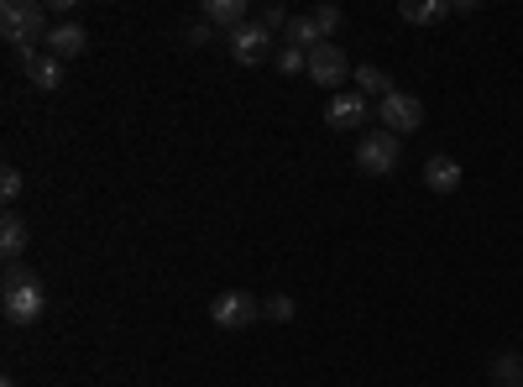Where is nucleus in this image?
Instances as JSON below:
<instances>
[{"instance_id": "7ed1b4c3", "label": "nucleus", "mask_w": 523, "mask_h": 387, "mask_svg": "<svg viewBox=\"0 0 523 387\" xmlns=\"http://www.w3.org/2000/svg\"><path fill=\"white\" fill-rule=\"evenodd\" d=\"M377 121H382V131H393V136H414L424 126V105L408 95V89H393L388 100H377Z\"/></svg>"}, {"instance_id": "ddd939ff", "label": "nucleus", "mask_w": 523, "mask_h": 387, "mask_svg": "<svg viewBox=\"0 0 523 387\" xmlns=\"http://www.w3.org/2000/svg\"><path fill=\"white\" fill-rule=\"evenodd\" d=\"M424 184L435 194H456L461 189V163H456V157H429V163H424Z\"/></svg>"}, {"instance_id": "39448f33", "label": "nucleus", "mask_w": 523, "mask_h": 387, "mask_svg": "<svg viewBox=\"0 0 523 387\" xmlns=\"http://www.w3.org/2000/svg\"><path fill=\"white\" fill-rule=\"evenodd\" d=\"M356 163L361 168H367L372 178H382V173H393L398 168V136L393 131H367V136H361V142H356Z\"/></svg>"}, {"instance_id": "f257e3e1", "label": "nucleus", "mask_w": 523, "mask_h": 387, "mask_svg": "<svg viewBox=\"0 0 523 387\" xmlns=\"http://www.w3.org/2000/svg\"><path fill=\"white\" fill-rule=\"evenodd\" d=\"M48 11L37 6V0H6L0 6V37L11 42V48H37V42H48Z\"/></svg>"}, {"instance_id": "f8f14e48", "label": "nucleus", "mask_w": 523, "mask_h": 387, "mask_svg": "<svg viewBox=\"0 0 523 387\" xmlns=\"http://www.w3.org/2000/svg\"><path fill=\"white\" fill-rule=\"evenodd\" d=\"M450 11H456L450 0H403L398 6V16L408 21V27H435V21H445Z\"/></svg>"}, {"instance_id": "2eb2a0df", "label": "nucleus", "mask_w": 523, "mask_h": 387, "mask_svg": "<svg viewBox=\"0 0 523 387\" xmlns=\"http://www.w3.org/2000/svg\"><path fill=\"white\" fill-rule=\"evenodd\" d=\"M283 42H288V48H299V53H314L325 37H320V27H314V16H293L288 32H283Z\"/></svg>"}, {"instance_id": "a211bd4d", "label": "nucleus", "mask_w": 523, "mask_h": 387, "mask_svg": "<svg viewBox=\"0 0 523 387\" xmlns=\"http://www.w3.org/2000/svg\"><path fill=\"white\" fill-rule=\"evenodd\" d=\"M272 63H278V74H309V53L288 48V42H283L278 53H272Z\"/></svg>"}, {"instance_id": "423d86ee", "label": "nucleus", "mask_w": 523, "mask_h": 387, "mask_svg": "<svg viewBox=\"0 0 523 387\" xmlns=\"http://www.w3.org/2000/svg\"><path fill=\"white\" fill-rule=\"evenodd\" d=\"M225 42H231V58H236L241 68H257V63H267L272 53H278V48H272V32L262 27V21H246V27L231 32Z\"/></svg>"}, {"instance_id": "6e6552de", "label": "nucleus", "mask_w": 523, "mask_h": 387, "mask_svg": "<svg viewBox=\"0 0 523 387\" xmlns=\"http://www.w3.org/2000/svg\"><path fill=\"white\" fill-rule=\"evenodd\" d=\"M325 121H330L335 131H356V126H367V95H356V89H340V95H330Z\"/></svg>"}, {"instance_id": "0eeeda50", "label": "nucleus", "mask_w": 523, "mask_h": 387, "mask_svg": "<svg viewBox=\"0 0 523 387\" xmlns=\"http://www.w3.org/2000/svg\"><path fill=\"white\" fill-rule=\"evenodd\" d=\"M309 79L314 84H330V89L351 79V58L340 53V42H320V48L309 53Z\"/></svg>"}, {"instance_id": "f3484780", "label": "nucleus", "mask_w": 523, "mask_h": 387, "mask_svg": "<svg viewBox=\"0 0 523 387\" xmlns=\"http://www.w3.org/2000/svg\"><path fill=\"white\" fill-rule=\"evenodd\" d=\"M492 382L497 387H523V356H513V351H503L492 361Z\"/></svg>"}, {"instance_id": "5701e85b", "label": "nucleus", "mask_w": 523, "mask_h": 387, "mask_svg": "<svg viewBox=\"0 0 523 387\" xmlns=\"http://www.w3.org/2000/svg\"><path fill=\"white\" fill-rule=\"evenodd\" d=\"M189 42H194V48H204V42H215V27H210V21H199V27H189Z\"/></svg>"}, {"instance_id": "6ab92c4d", "label": "nucleus", "mask_w": 523, "mask_h": 387, "mask_svg": "<svg viewBox=\"0 0 523 387\" xmlns=\"http://www.w3.org/2000/svg\"><path fill=\"white\" fill-rule=\"evenodd\" d=\"M309 16H314V27H320V37H325V42L340 32V21H346V11H340V6H314Z\"/></svg>"}, {"instance_id": "9d476101", "label": "nucleus", "mask_w": 523, "mask_h": 387, "mask_svg": "<svg viewBox=\"0 0 523 387\" xmlns=\"http://www.w3.org/2000/svg\"><path fill=\"white\" fill-rule=\"evenodd\" d=\"M89 48V32L79 27V21H58V27L48 32V53L58 58V63H68V58H79Z\"/></svg>"}, {"instance_id": "4468645a", "label": "nucleus", "mask_w": 523, "mask_h": 387, "mask_svg": "<svg viewBox=\"0 0 523 387\" xmlns=\"http://www.w3.org/2000/svg\"><path fill=\"white\" fill-rule=\"evenodd\" d=\"M27 220H21L16 210H6V220H0V252H6V262H21L27 257Z\"/></svg>"}, {"instance_id": "9b49d317", "label": "nucleus", "mask_w": 523, "mask_h": 387, "mask_svg": "<svg viewBox=\"0 0 523 387\" xmlns=\"http://www.w3.org/2000/svg\"><path fill=\"white\" fill-rule=\"evenodd\" d=\"M204 21H210V27H225V37H231L252 16H246V0H204Z\"/></svg>"}, {"instance_id": "aec40b11", "label": "nucleus", "mask_w": 523, "mask_h": 387, "mask_svg": "<svg viewBox=\"0 0 523 387\" xmlns=\"http://www.w3.org/2000/svg\"><path fill=\"white\" fill-rule=\"evenodd\" d=\"M262 314H267V320H278V325H288L293 314H299V304H293L288 293H272V299H262Z\"/></svg>"}, {"instance_id": "1a4fd4ad", "label": "nucleus", "mask_w": 523, "mask_h": 387, "mask_svg": "<svg viewBox=\"0 0 523 387\" xmlns=\"http://www.w3.org/2000/svg\"><path fill=\"white\" fill-rule=\"evenodd\" d=\"M16 63H21V74L32 79V89H58V84H63V63H58L53 53L21 48V53H16Z\"/></svg>"}, {"instance_id": "412c9836", "label": "nucleus", "mask_w": 523, "mask_h": 387, "mask_svg": "<svg viewBox=\"0 0 523 387\" xmlns=\"http://www.w3.org/2000/svg\"><path fill=\"white\" fill-rule=\"evenodd\" d=\"M288 21H293V16H288L283 6H267V11H262V27H267L272 37H278V32H288Z\"/></svg>"}, {"instance_id": "b1692460", "label": "nucleus", "mask_w": 523, "mask_h": 387, "mask_svg": "<svg viewBox=\"0 0 523 387\" xmlns=\"http://www.w3.org/2000/svg\"><path fill=\"white\" fill-rule=\"evenodd\" d=\"M0 387H16V377H6V382H0Z\"/></svg>"}, {"instance_id": "4be33fe9", "label": "nucleus", "mask_w": 523, "mask_h": 387, "mask_svg": "<svg viewBox=\"0 0 523 387\" xmlns=\"http://www.w3.org/2000/svg\"><path fill=\"white\" fill-rule=\"evenodd\" d=\"M16 194H21V173H16V168H6V173H0V199L16 204Z\"/></svg>"}, {"instance_id": "dca6fc26", "label": "nucleus", "mask_w": 523, "mask_h": 387, "mask_svg": "<svg viewBox=\"0 0 523 387\" xmlns=\"http://www.w3.org/2000/svg\"><path fill=\"white\" fill-rule=\"evenodd\" d=\"M356 95H367V100H388V95H393V79L382 74V68L361 63V68H356Z\"/></svg>"}, {"instance_id": "f03ea898", "label": "nucleus", "mask_w": 523, "mask_h": 387, "mask_svg": "<svg viewBox=\"0 0 523 387\" xmlns=\"http://www.w3.org/2000/svg\"><path fill=\"white\" fill-rule=\"evenodd\" d=\"M6 293H0V314H6L11 325H37L42 320V309H48V293H42L37 278L27 283H0Z\"/></svg>"}, {"instance_id": "20e7f679", "label": "nucleus", "mask_w": 523, "mask_h": 387, "mask_svg": "<svg viewBox=\"0 0 523 387\" xmlns=\"http://www.w3.org/2000/svg\"><path fill=\"white\" fill-rule=\"evenodd\" d=\"M210 320H215L220 330H246V325H257V320H262V304L252 299V293L231 288V293H215Z\"/></svg>"}]
</instances>
